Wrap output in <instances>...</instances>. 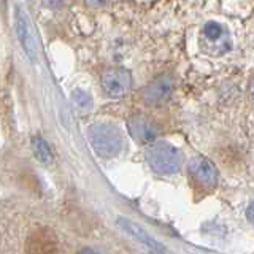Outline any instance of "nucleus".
<instances>
[{"instance_id": "obj_12", "label": "nucleus", "mask_w": 254, "mask_h": 254, "mask_svg": "<svg viewBox=\"0 0 254 254\" xmlns=\"http://www.w3.org/2000/svg\"><path fill=\"white\" fill-rule=\"evenodd\" d=\"M62 2L64 0H43V5L48 8H56V6H59Z\"/></svg>"}, {"instance_id": "obj_16", "label": "nucleus", "mask_w": 254, "mask_h": 254, "mask_svg": "<svg viewBox=\"0 0 254 254\" xmlns=\"http://www.w3.org/2000/svg\"><path fill=\"white\" fill-rule=\"evenodd\" d=\"M251 95H253V99H254V81H253V84H251Z\"/></svg>"}, {"instance_id": "obj_15", "label": "nucleus", "mask_w": 254, "mask_h": 254, "mask_svg": "<svg viewBox=\"0 0 254 254\" xmlns=\"http://www.w3.org/2000/svg\"><path fill=\"white\" fill-rule=\"evenodd\" d=\"M78 254H97L95 251H92V250H89V248H84V250H81Z\"/></svg>"}, {"instance_id": "obj_6", "label": "nucleus", "mask_w": 254, "mask_h": 254, "mask_svg": "<svg viewBox=\"0 0 254 254\" xmlns=\"http://www.w3.org/2000/svg\"><path fill=\"white\" fill-rule=\"evenodd\" d=\"M189 172L192 177L206 188H213L218 183V170L214 164L203 156H195L189 162Z\"/></svg>"}, {"instance_id": "obj_11", "label": "nucleus", "mask_w": 254, "mask_h": 254, "mask_svg": "<svg viewBox=\"0 0 254 254\" xmlns=\"http://www.w3.org/2000/svg\"><path fill=\"white\" fill-rule=\"evenodd\" d=\"M71 100H73V103L78 108L87 110L92 107V97L86 91H81V89L73 91V94H71Z\"/></svg>"}, {"instance_id": "obj_14", "label": "nucleus", "mask_w": 254, "mask_h": 254, "mask_svg": "<svg viewBox=\"0 0 254 254\" xmlns=\"http://www.w3.org/2000/svg\"><path fill=\"white\" fill-rule=\"evenodd\" d=\"M86 3L91 6H102L107 3V0H86Z\"/></svg>"}, {"instance_id": "obj_10", "label": "nucleus", "mask_w": 254, "mask_h": 254, "mask_svg": "<svg viewBox=\"0 0 254 254\" xmlns=\"http://www.w3.org/2000/svg\"><path fill=\"white\" fill-rule=\"evenodd\" d=\"M32 149L34 154L42 164H50L53 162V149L48 145V141L42 137H34L32 138Z\"/></svg>"}, {"instance_id": "obj_3", "label": "nucleus", "mask_w": 254, "mask_h": 254, "mask_svg": "<svg viewBox=\"0 0 254 254\" xmlns=\"http://www.w3.org/2000/svg\"><path fill=\"white\" fill-rule=\"evenodd\" d=\"M200 46L206 54L211 56H221L226 54L232 43H230L229 30L216 21H210L203 26Z\"/></svg>"}, {"instance_id": "obj_1", "label": "nucleus", "mask_w": 254, "mask_h": 254, "mask_svg": "<svg viewBox=\"0 0 254 254\" xmlns=\"http://www.w3.org/2000/svg\"><path fill=\"white\" fill-rule=\"evenodd\" d=\"M91 143L102 157H115L123 149V135L111 123H95L91 127Z\"/></svg>"}, {"instance_id": "obj_13", "label": "nucleus", "mask_w": 254, "mask_h": 254, "mask_svg": "<svg viewBox=\"0 0 254 254\" xmlns=\"http://www.w3.org/2000/svg\"><path fill=\"white\" fill-rule=\"evenodd\" d=\"M246 216H248L250 222L254 224V202H251V205L248 206V210H246Z\"/></svg>"}, {"instance_id": "obj_5", "label": "nucleus", "mask_w": 254, "mask_h": 254, "mask_svg": "<svg viewBox=\"0 0 254 254\" xmlns=\"http://www.w3.org/2000/svg\"><path fill=\"white\" fill-rule=\"evenodd\" d=\"M118 226L121 227L124 232L127 235H130L132 238H135L140 245L143 246H146V248L151 251V253H154V254H165V248L164 246L156 242L153 237H151L145 229L140 227L137 222H133L130 219H127V218H119L118 219Z\"/></svg>"}, {"instance_id": "obj_9", "label": "nucleus", "mask_w": 254, "mask_h": 254, "mask_svg": "<svg viewBox=\"0 0 254 254\" xmlns=\"http://www.w3.org/2000/svg\"><path fill=\"white\" fill-rule=\"evenodd\" d=\"M172 92V79L169 76H159L145 89V102L149 105H159L169 99Z\"/></svg>"}, {"instance_id": "obj_7", "label": "nucleus", "mask_w": 254, "mask_h": 254, "mask_svg": "<svg viewBox=\"0 0 254 254\" xmlns=\"http://www.w3.org/2000/svg\"><path fill=\"white\" fill-rule=\"evenodd\" d=\"M127 129L138 143H154L157 130L146 116L135 115L127 121Z\"/></svg>"}, {"instance_id": "obj_8", "label": "nucleus", "mask_w": 254, "mask_h": 254, "mask_svg": "<svg viewBox=\"0 0 254 254\" xmlns=\"http://www.w3.org/2000/svg\"><path fill=\"white\" fill-rule=\"evenodd\" d=\"M16 34H18L19 42L24 48V51H26V54L30 58V61H35V56H37L35 40H34V37H32L27 16L22 13L21 8L16 10Z\"/></svg>"}, {"instance_id": "obj_2", "label": "nucleus", "mask_w": 254, "mask_h": 254, "mask_svg": "<svg viewBox=\"0 0 254 254\" xmlns=\"http://www.w3.org/2000/svg\"><path fill=\"white\" fill-rule=\"evenodd\" d=\"M146 161L157 173L170 175L180 167V153L169 141H154L146 149Z\"/></svg>"}, {"instance_id": "obj_4", "label": "nucleus", "mask_w": 254, "mask_h": 254, "mask_svg": "<svg viewBox=\"0 0 254 254\" xmlns=\"http://www.w3.org/2000/svg\"><path fill=\"white\" fill-rule=\"evenodd\" d=\"M102 87L110 97H124L132 87V76L126 68H108L102 73L100 78Z\"/></svg>"}]
</instances>
